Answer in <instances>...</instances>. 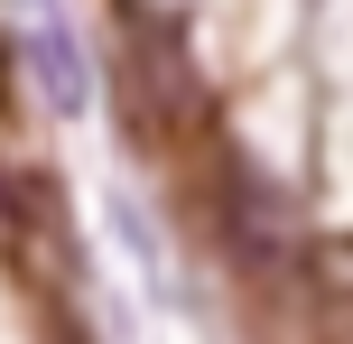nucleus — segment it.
<instances>
[{
	"mask_svg": "<svg viewBox=\"0 0 353 344\" xmlns=\"http://www.w3.org/2000/svg\"><path fill=\"white\" fill-rule=\"evenodd\" d=\"M205 214H214V242H223V261L242 279H307L298 196H288L279 177H261L223 130L205 140Z\"/></svg>",
	"mask_w": 353,
	"mask_h": 344,
	"instance_id": "obj_2",
	"label": "nucleus"
},
{
	"mask_svg": "<svg viewBox=\"0 0 353 344\" xmlns=\"http://www.w3.org/2000/svg\"><path fill=\"white\" fill-rule=\"evenodd\" d=\"M307 279L316 289H353V242H316L307 252Z\"/></svg>",
	"mask_w": 353,
	"mask_h": 344,
	"instance_id": "obj_5",
	"label": "nucleus"
},
{
	"mask_svg": "<svg viewBox=\"0 0 353 344\" xmlns=\"http://www.w3.org/2000/svg\"><path fill=\"white\" fill-rule=\"evenodd\" d=\"M112 103H121L130 140L159 149V159L214 140V84H205V65H195V47L176 37V19H130V28H121Z\"/></svg>",
	"mask_w": 353,
	"mask_h": 344,
	"instance_id": "obj_1",
	"label": "nucleus"
},
{
	"mask_svg": "<svg viewBox=\"0 0 353 344\" xmlns=\"http://www.w3.org/2000/svg\"><path fill=\"white\" fill-rule=\"evenodd\" d=\"M10 270H19V289H65L84 261H74V214L56 205V186L37 177V168H19L10 177Z\"/></svg>",
	"mask_w": 353,
	"mask_h": 344,
	"instance_id": "obj_3",
	"label": "nucleus"
},
{
	"mask_svg": "<svg viewBox=\"0 0 353 344\" xmlns=\"http://www.w3.org/2000/svg\"><path fill=\"white\" fill-rule=\"evenodd\" d=\"M19 56H28V84L37 93H47V103H84V65H74V56H65V37H47V28H28V47H19Z\"/></svg>",
	"mask_w": 353,
	"mask_h": 344,
	"instance_id": "obj_4",
	"label": "nucleus"
}]
</instances>
